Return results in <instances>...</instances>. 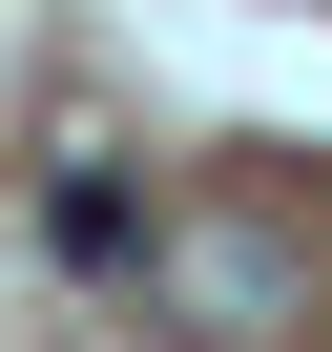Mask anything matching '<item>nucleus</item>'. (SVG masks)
Returning a JSON list of instances; mask_svg holds the SVG:
<instances>
[{
    "label": "nucleus",
    "instance_id": "1",
    "mask_svg": "<svg viewBox=\"0 0 332 352\" xmlns=\"http://www.w3.org/2000/svg\"><path fill=\"white\" fill-rule=\"evenodd\" d=\"M166 290H187V311H229V331H291V311H311L291 228H229V208H208V228H166Z\"/></svg>",
    "mask_w": 332,
    "mask_h": 352
}]
</instances>
